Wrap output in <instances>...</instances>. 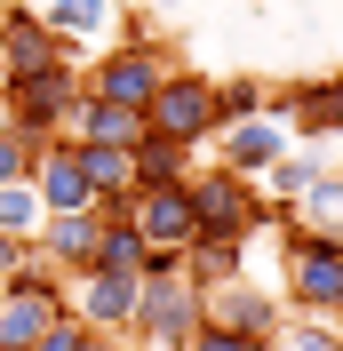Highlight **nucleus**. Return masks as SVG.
Segmentation results:
<instances>
[{
  "mask_svg": "<svg viewBox=\"0 0 343 351\" xmlns=\"http://www.w3.org/2000/svg\"><path fill=\"white\" fill-rule=\"evenodd\" d=\"M80 96H88V88H80V56H64V64H48V72H32V80H8V88H0L8 128H16L32 152L64 136V120H72V104H80Z\"/></svg>",
  "mask_w": 343,
  "mask_h": 351,
  "instance_id": "f257e3e1",
  "label": "nucleus"
},
{
  "mask_svg": "<svg viewBox=\"0 0 343 351\" xmlns=\"http://www.w3.org/2000/svg\"><path fill=\"white\" fill-rule=\"evenodd\" d=\"M64 311H72L64 271L32 256L24 271L0 280V351H32V343H40V328H48V319H64Z\"/></svg>",
  "mask_w": 343,
  "mask_h": 351,
  "instance_id": "f03ea898",
  "label": "nucleus"
},
{
  "mask_svg": "<svg viewBox=\"0 0 343 351\" xmlns=\"http://www.w3.org/2000/svg\"><path fill=\"white\" fill-rule=\"evenodd\" d=\"M192 240H256V223H272L263 192L232 168H192Z\"/></svg>",
  "mask_w": 343,
  "mask_h": 351,
  "instance_id": "7ed1b4c3",
  "label": "nucleus"
},
{
  "mask_svg": "<svg viewBox=\"0 0 343 351\" xmlns=\"http://www.w3.org/2000/svg\"><path fill=\"white\" fill-rule=\"evenodd\" d=\"M279 287H287L296 311H327V319H343V240L287 232V247H279Z\"/></svg>",
  "mask_w": 343,
  "mask_h": 351,
  "instance_id": "20e7f679",
  "label": "nucleus"
},
{
  "mask_svg": "<svg viewBox=\"0 0 343 351\" xmlns=\"http://www.w3.org/2000/svg\"><path fill=\"white\" fill-rule=\"evenodd\" d=\"M168 48L160 40H112L96 64H80V88L88 96H104V104H128V112H144L152 104V88L168 80Z\"/></svg>",
  "mask_w": 343,
  "mask_h": 351,
  "instance_id": "39448f33",
  "label": "nucleus"
},
{
  "mask_svg": "<svg viewBox=\"0 0 343 351\" xmlns=\"http://www.w3.org/2000/svg\"><path fill=\"white\" fill-rule=\"evenodd\" d=\"M144 128L152 136H176V144H208L215 136V80L200 64H168V80L152 88V104H144Z\"/></svg>",
  "mask_w": 343,
  "mask_h": 351,
  "instance_id": "423d86ee",
  "label": "nucleus"
},
{
  "mask_svg": "<svg viewBox=\"0 0 343 351\" xmlns=\"http://www.w3.org/2000/svg\"><path fill=\"white\" fill-rule=\"evenodd\" d=\"M200 311H208V287H200L192 271L144 280V295H136V343H152V351H184V335L200 328Z\"/></svg>",
  "mask_w": 343,
  "mask_h": 351,
  "instance_id": "0eeeda50",
  "label": "nucleus"
},
{
  "mask_svg": "<svg viewBox=\"0 0 343 351\" xmlns=\"http://www.w3.org/2000/svg\"><path fill=\"white\" fill-rule=\"evenodd\" d=\"M200 319H208V328H232V335H248V343L272 351V343H279V328H287V304H279V295L256 280V271H239V280L208 287V311H200Z\"/></svg>",
  "mask_w": 343,
  "mask_h": 351,
  "instance_id": "6e6552de",
  "label": "nucleus"
},
{
  "mask_svg": "<svg viewBox=\"0 0 343 351\" xmlns=\"http://www.w3.org/2000/svg\"><path fill=\"white\" fill-rule=\"evenodd\" d=\"M287 144H296V128L263 104V112H248V120H224V128H215V168H232V176H248V184H256V176L287 152Z\"/></svg>",
  "mask_w": 343,
  "mask_h": 351,
  "instance_id": "1a4fd4ad",
  "label": "nucleus"
},
{
  "mask_svg": "<svg viewBox=\"0 0 343 351\" xmlns=\"http://www.w3.org/2000/svg\"><path fill=\"white\" fill-rule=\"evenodd\" d=\"M136 295H144L136 271H80L72 280V311L96 335H136Z\"/></svg>",
  "mask_w": 343,
  "mask_h": 351,
  "instance_id": "9d476101",
  "label": "nucleus"
},
{
  "mask_svg": "<svg viewBox=\"0 0 343 351\" xmlns=\"http://www.w3.org/2000/svg\"><path fill=\"white\" fill-rule=\"evenodd\" d=\"M335 152H343V144H327V136H296V144H287V152H279L272 168L256 176L263 208H296V199L311 192V184H320L327 168H335Z\"/></svg>",
  "mask_w": 343,
  "mask_h": 351,
  "instance_id": "9b49d317",
  "label": "nucleus"
},
{
  "mask_svg": "<svg viewBox=\"0 0 343 351\" xmlns=\"http://www.w3.org/2000/svg\"><path fill=\"white\" fill-rule=\"evenodd\" d=\"M32 192H40V208H48V216L96 208V184H88L80 144H72V136H56V144H40V152H32Z\"/></svg>",
  "mask_w": 343,
  "mask_h": 351,
  "instance_id": "f8f14e48",
  "label": "nucleus"
},
{
  "mask_svg": "<svg viewBox=\"0 0 343 351\" xmlns=\"http://www.w3.org/2000/svg\"><path fill=\"white\" fill-rule=\"evenodd\" d=\"M72 48L48 32L32 8H16L8 0V16H0V80H32V72H48V64H64Z\"/></svg>",
  "mask_w": 343,
  "mask_h": 351,
  "instance_id": "ddd939ff",
  "label": "nucleus"
},
{
  "mask_svg": "<svg viewBox=\"0 0 343 351\" xmlns=\"http://www.w3.org/2000/svg\"><path fill=\"white\" fill-rule=\"evenodd\" d=\"M32 16L56 32V40L72 48V56H88V48H104V40H120V0H32Z\"/></svg>",
  "mask_w": 343,
  "mask_h": 351,
  "instance_id": "4468645a",
  "label": "nucleus"
},
{
  "mask_svg": "<svg viewBox=\"0 0 343 351\" xmlns=\"http://www.w3.org/2000/svg\"><path fill=\"white\" fill-rule=\"evenodd\" d=\"M272 112H279L296 136H327V144H343V72H320V80L279 88Z\"/></svg>",
  "mask_w": 343,
  "mask_h": 351,
  "instance_id": "2eb2a0df",
  "label": "nucleus"
},
{
  "mask_svg": "<svg viewBox=\"0 0 343 351\" xmlns=\"http://www.w3.org/2000/svg\"><path fill=\"white\" fill-rule=\"evenodd\" d=\"M96 247H104V216H96V208H72V216H48V223H40V240H32V256L80 280L88 263H96Z\"/></svg>",
  "mask_w": 343,
  "mask_h": 351,
  "instance_id": "dca6fc26",
  "label": "nucleus"
},
{
  "mask_svg": "<svg viewBox=\"0 0 343 351\" xmlns=\"http://www.w3.org/2000/svg\"><path fill=\"white\" fill-rule=\"evenodd\" d=\"M136 232H144V247H192V176L184 184H144V199H136Z\"/></svg>",
  "mask_w": 343,
  "mask_h": 351,
  "instance_id": "f3484780",
  "label": "nucleus"
},
{
  "mask_svg": "<svg viewBox=\"0 0 343 351\" xmlns=\"http://www.w3.org/2000/svg\"><path fill=\"white\" fill-rule=\"evenodd\" d=\"M272 216L287 223V232H320V240H343V176L327 168L320 184L296 199V208H272Z\"/></svg>",
  "mask_w": 343,
  "mask_h": 351,
  "instance_id": "a211bd4d",
  "label": "nucleus"
},
{
  "mask_svg": "<svg viewBox=\"0 0 343 351\" xmlns=\"http://www.w3.org/2000/svg\"><path fill=\"white\" fill-rule=\"evenodd\" d=\"M128 160H136V184H184V176L200 168V152H192V144H176V136H152V128L128 144Z\"/></svg>",
  "mask_w": 343,
  "mask_h": 351,
  "instance_id": "6ab92c4d",
  "label": "nucleus"
},
{
  "mask_svg": "<svg viewBox=\"0 0 343 351\" xmlns=\"http://www.w3.org/2000/svg\"><path fill=\"white\" fill-rule=\"evenodd\" d=\"M248 256H256L248 240H192V247H184V271H192L200 287H224V280L248 271Z\"/></svg>",
  "mask_w": 343,
  "mask_h": 351,
  "instance_id": "aec40b11",
  "label": "nucleus"
},
{
  "mask_svg": "<svg viewBox=\"0 0 343 351\" xmlns=\"http://www.w3.org/2000/svg\"><path fill=\"white\" fill-rule=\"evenodd\" d=\"M40 223H48V208H40V192H32V176L0 184V232H8V240H40Z\"/></svg>",
  "mask_w": 343,
  "mask_h": 351,
  "instance_id": "412c9836",
  "label": "nucleus"
},
{
  "mask_svg": "<svg viewBox=\"0 0 343 351\" xmlns=\"http://www.w3.org/2000/svg\"><path fill=\"white\" fill-rule=\"evenodd\" d=\"M80 168H88V184H96V199H104V192H120V184H136L128 144H80Z\"/></svg>",
  "mask_w": 343,
  "mask_h": 351,
  "instance_id": "4be33fe9",
  "label": "nucleus"
},
{
  "mask_svg": "<svg viewBox=\"0 0 343 351\" xmlns=\"http://www.w3.org/2000/svg\"><path fill=\"white\" fill-rule=\"evenodd\" d=\"M272 351H343V328L327 319V311H296V319L279 328Z\"/></svg>",
  "mask_w": 343,
  "mask_h": 351,
  "instance_id": "5701e85b",
  "label": "nucleus"
},
{
  "mask_svg": "<svg viewBox=\"0 0 343 351\" xmlns=\"http://www.w3.org/2000/svg\"><path fill=\"white\" fill-rule=\"evenodd\" d=\"M88 271H136V280H144V232H136V223H104V247H96Z\"/></svg>",
  "mask_w": 343,
  "mask_h": 351,
  "instance_id": "b1692460",
  "label": "nucleus"
},
{
  "mask_svg": "<svg viewBox=\"0 0 343 351\" xmlns=\"http://www.w3.org/2000/svg\"><path fill=\"white\" fill-rule=\"evenodd\" d=\"M248 112H263V80H248V72L215 80V128H224V120H248Z\"/></svg>",
  "mask_w": 343,
  "mask_h": 351,
  "instance_id": "393cba45",
  "label": "nucleus"
},
{
  "mask_svg": "<svg viewBox=\"0 0 343 351\" xmlns=\"http://www.w3.org/2000/svg\"><path fill=\"white\" fill-rule=\"evenodd\" d=\"M88 335H96V328H88L80 311H64V319H48V328H40L32 351H88Z\"/></svg>",
  "mask_w": 343,
  "mask_h": 351,
  "instance_id": "a878e982",
  "label": "nucleus"
},
{
  "mask_svg": "<svg viewBox=\"0 0 343 351\" xmlns=\"http://www.w3.org/2000/svg\"><path fill=\"white\" fill-rule=\"evenodd\" d=\"M16 176H32V144L0 120V184H16Z\"/></svg>",
  "mask_w": 343,
  "mask_h": 351,
  "instance_id": "bb28decb",
  "label": "nucleus"
},
{
  "mask_svg": "<svg viewBox=\"0 0 343 351\" xmlns=\"http://www.w3.org/2000/svg\"><path fill=\"white\" fill-rule=\"evenodd\" d=\"M184 351H263V343H248V335H232V328H208V319H200V328L184 335Z\"/></svg>",
  "mask_w": 343,
  "mask_h": 351,
  "instance_id": "cd10ccee",
  "label": "nucleus"
},
{
  "mask_svg": "<svg viewBox=\"0 0 343 351\" xmlns=\"http://www.w3.org/2000/svg\"><path fill=\"white\" fill-rule=\"evenodd\" d=\"M136 199H144V184H120V192L96 199V216H104V223H136Z\"/></svg>",
  "mask_w": 343,
  "mask_h": 351,
  "instance_id": "c85d7f7f",
  "label": "nucleus"
},
{
  "mask_svg": "<svg viewBox=\"0 0 343 351\" xmlns=\"http://www.w3.org/2000/svg\"><path fill=\"white\" fill-rule=\"evenodd\" d=\"M168 271H184V247H144V280H168Z\"/></svg>",
  "mask_w": 343,
  "mask_h": 351,
  "instance_id": "c756f323",
  "label": "nucleus"
},
{
  "mask_svg": "<svg viewBox=\"0 0 343 351\" xmlns=\"http://www.w3.org/2000/svg\"><path fill=\"white\" fill-rule=\"evenodd\" d=\"M24 263H32V240H8V232H0V280L24 271Z\"/></svg>",
  "mask_w": 343,
  "mask_h": 351,
  "instance_id": "7c9ffc66",
  "label": "nucleus"
},
{
  "mask_svg": "<svg viewBox=\"0 0 343 351\" xmlns=\"http://www.w3.org/2000/svg\"><path fill=\"white\" fill-rule=\"evenodd\" d=\"M88 351H136V335H88Z\"/></svg>",
  "mask_w": 343,
  "mask_h": 351,
  "instance_id": "2f4dec72",
  "label": "nucleus"
},
{
  "mask_svg": "<svg viewBox=\"0 0 343 351\" xmlns=\"http://www.w3.org/2000/svg\"><path fill=\"white\" fill-rule=\"evenodd\" d=\"M152 8H176V0H152Z\"/></svg>",
  "mask_w": 343,
  "mask_h": 351,
  "instance_id": "473e14b6",
  "label": "nucleus"
},
{
  "mask_svg": "<svg viewBox=\"0 0 343 351\" xmlns=\"http://www.w3.org/2000/svg\"><path fill=\"white\" fill-rule=\"evenodd\" d=\"M335 176H343V152H335Z\"/></svg>",
  "mask_w": 343,
  "mask_h": 351,
  "instance_id": "72a5a7b5",
  "label": "nucleus"
},
{
  "mask_svg": "<svg viewBox=\"0 0 343 351\" xmlns=\"http://www.w3.org/2000/svg\"><path fill=\"white\" fill-rule=\"evenodd\" d=\"M0 16H8V0H0Z\"/></svg>",
  "mask_w": 343,
  "mask_h": 351,
  "instance_id": "f704fd0d",
  "label": "nucleus"
},
{
  "mask_svg": "<svg viewBox=\"0 0 343 351\" xmlns=\"http://www.w3.org/2000/svg\"><path fill=\"white\" fill-rule=\"evenodd\" d=\"M0 88H8V80H0Z\"/></svg>",
  "mask_w": 343,
  "mask_h": 351,
  "instance_id": "c9c22d12",
  "label": "nucleus"
}]
</instances>
